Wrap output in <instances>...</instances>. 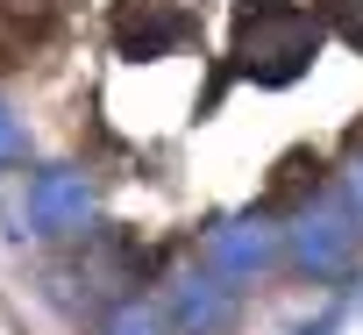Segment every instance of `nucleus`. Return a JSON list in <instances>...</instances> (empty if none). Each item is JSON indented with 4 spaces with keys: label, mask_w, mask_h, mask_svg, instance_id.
Instances as JSON below:
<instances>
[{
    "label": "nucleus",
    "mask_w": 363,
    "mask_h": 335,
    "mask_svg": "<svg viewBox=\"0 0 363 335\" xmlns=\"http://www.w3.org/2000/svg\"><path fill=\"white\" fill-rule=\"evenodd\" d=\"M320 43H328V15L299 8V0H235V15H228V65L250 86L306 79Z\"/></svg>",
    "instance_id": "1"
},
{
    "label": "nucleus",
    "mask_w": 363,
    "mask_h": 335,
    "mask_svg": "<svg viewBox=\"0 0 363 335\" xmlns=\"http://www.w3.org/2000/svg\"><path fill=\"white\" fill-rule=\"evenodd\" d=\"M356 250H363V200L342 193V186L313 193V200L299 207V229H292L299 271H306V278H342V271L356 264Z\"/></svg>",
    "instance_id": "2"
},
{
    "label": "nucleus",
    "mask_w": 363,
    "mask_h": 335,
    "mask_svg": "<svg viewBox=\"0 0 363 335\" xmlns=\"http://www.w3.org/2000/svg\"><path fill=\"white\" fill-rule=\"evenodd\" d=\"M114 50L121 57H135V65H150V57H171L178 43H193L200 36V22L178 8V0H114Z\"/></svg>",
    "instance_id": "3"
},
{
    "label": "nucleus",
    "mask_w": 363,
    "mask_h": 335,
    "mask_svg": "<svg viewBox=\"0 0 363 335\" xmlns=\"http://www.w3.org/2000/svg\"><path fill=\"white\" fill-rule=\"evenodd\" d=\"M164 321H171V335H228V328H235V285H228L221 271L178 278Z\"/></svg>",
    "instance_id": "4"
},
{
    "label": "nucleus",
    "mask_w": 363,
    "mask_h": 335,
    "mask_svg": "<svg viewBox=\"0 0 363 335\" xmlns=\"http://www.w3.org/2000/svg\"><path fill=\"white\" fill-rule=\"evenodd\" d=\"M93 221V179L86 172H43L36 186H29V229L36 236H79Z\"/></svg>",
    "instance_id": "5"
},
{
    "label": "nucleus",
    "mask_w": 363,
    "mask_h": 335,
    "mask_svg": "<svg viewBox=\"0 0 363 335\" xmlns=\"http://www.w3.org/2000/svg\"><path fill=\"white\" fill-rule=\"evenodd\" d=\"M207 264H214L221 278H257V271H271V264H278V229H271V214H235V221H221V229L207 236Z\"/></svg>",
    "instance_id": "6"
},
{
    "label": "nucleus",
    "mask_w": 363,
    "mask_h": 335,
    "mask_svg": "<svg viewBox=\"0 0 363 335\" xmlns=\"http://www.w3.org/2000/svg\"><path fill=\"white\" fill-rule=\"evenodd\" d=\"M306 186L320 193V157H313V150H292V157L278 164V179H271V193H264V214H278V207H292V200H299Z\"/></svg>",
    "instance_id": "7"
},
{
    "label": "nucleus",
    "mask_w": 363,
    "mask_h": 335,
    "mask_svg": "<svg viewBox=\"0 0 363 335\" xmlns=\"http://www.w3.org/2000/svg\"><path fill=\"white\" fill-rule=\"evenodd\" d=\"M320 15H328V29H335L349 50H363V0H328Z\"/></svg>",
    "instance_id": "8"
},
{
    "label": "nucleus",
    "mask_w": 363,
    "mask_h": 335,
    "mask_svg": "<svg viewBox=\"0 0 363 335\" xmlns=\"http://www.w3.org/2000/svg\"><path fill=\"white\" fill-rule=\"evenodd\" d=\"M164 328H171V321H164V314H150L143 300H128V307L107 321V335H164Z\"/></svg>",
    "instance_id": "9"
},
{
    "label": "nucleus",
    "mask_w": 363,
    "mask_h": 335,
    "mask_svg": "<svg viewBox=\"0 0 363 335\" xmlns=\"http://www.w3.org/2000/svg\"><path fill=\"white\" fill-rule=\"evenodd\" d=\"M29 157V136H22V121L0 107V172H8V164H22Z\"/></svg>",
    "instance_id": "10"
},
{
    "label": "nucleus",
    "mask_w": 363,
    "mask_h": 335,
    "mask_svg": "<svg viewBox=\"0 0 363 335\" xmlns=\"http://www.w3.org/2000/svg\"><path fill=\"white\" fill-rule=\"evenodd\" d=\"M342 321H349V314H342V307H328V314H320V321H313L306 335H342Z\"/></svg>",
    "instance_id": "11"
},
{
    "label": "nucleus",
    "mask_w": 363,
    "mask_h": 335,
    "mask_svg": "<svg viewBox=\"0 0 363 335\" xmlns=\"http://www.w3.org/2000/svg\"><path fill=\"white\" fill-rule=\"evenodd\" d=\"M356 200H363V179H356Z\"/></svg>",
    "instance_id": "12"
}]
</instances>
